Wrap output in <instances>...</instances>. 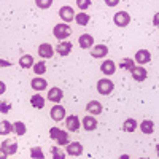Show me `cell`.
Here are the masks:
<instances>
[{"label":"cell","instance_id":"obj_1","mask_svg":"<svg viewBox=\"0 0 159 159\" xmlns=\"http://www.w3.org/2000/svg\"><path fill=\"white\" fill-rule=\"evenodd\" d=\"M49 137L52 140H56L61 147H64V145H69V132H65L59 127H51L49 129Z\"/></svg>","mask_w":159,"mask_h":159},{"label":"cell","instance_id":"obj_2","mask_svg":"<svg viewBox=\"0 0 159 159\" xmlns=\"http://www.w3.org/2000/svg\"><path fill=\"white\" fill-rule=\"evenodd\" d=\"M72 34V29L69 27V24H65V22H61V24H56L54 25V29H52V35H54L57 40H65V38H69Z\"/></svg>","mask_w":159,"mask_h":159},{"label":"cell","instance_id":"obj_3","mask_svg":"<svg viewBox=\"0 0 159 159\" xmlns=\"http://www.w3.org/2000/svg\"><path fill=\"white\" fill-rule=\"evenodd\" d=\"M113 88H115V84H113L111 80H108V78H102V80L97 81V91H99V94H102V96L111 94Z\"/></svg>","mask_w":159,"mask_h":159},{"label":"cell","instance_id":"obj_4","mask_svg":"<svg viewBox=\"0 0 159 159\" xmlns=\"http://www.w3.org/2000/svg\"><path fill=\"white\" fill-rule=\"evenodd\" d=\"M113 21H115V24L118 25V27H126V25L130 22V15L127 11H118L115 15V18H113Z\"/></svg>","mask_w":159,"mask_h":159},{"label":"cell","instance_id":"obj_5","mask_svg":"<svg viewBox=\"0 0 159 159\" xmlns=\"http://www.w3.org/2000/svg\"><path fill=\"white\" fill-rule=\"evenodd\" d=\"M59 16H61V19H62L65 24H67V22H70V21L75 19V11H73L72 7H62V8L59 10Z\"/></svg>","mask_w":159,"mask_h":159},{"label":"cell","instance_id":"obj_6","mask_svg":"<svg viewBox=\"0 0 159 159\" xmlns=\"http://www.w3.org/2000/svg\"><path fill=\"white\" fill-rule=\"evenodd\" d=\"M107 54H108V46L107 45H96V46H92V49H91V56L94 59L105 57Z\"/></svg>","mask_w":159,"mask_h":159},{"label":"cell","instance_id":"obj_7","mask_svg":"<svg viewBox=\"0 0 159 159\" xmlns=\"http://www.w3.org/2000/svg\"><path fill=\"white\" fill-rule=\"evenodd\" d=\"M151 61V54L148 49H139L135 52V62L139 65H143V64H148Z\"/></svg>","mask_w":159,"mask_h":159},{"label":"cell","instance_id":"obj_8","mask_svg":"<svg viewBox=\"0 0 159 159\" xmlns=\"http://www.w3.org/2000/svg\"><path fill=\"white\" fill-rule=\"evenodd\" d=\"M130 73H132V78L135 80V81H143V80H147V69L145 67H142V65H135L134 69L130 70Z\"/></svg>","mask_w":159,"mask_h":159},{"label":"cell","instance_id":"obj_9","mask_svg":"<svg viewBox=\"0 0 159 159\" xmlns=\"http://www.w3.org/2000/svg\"><path fill=\"white\" fill-rule=\"evenodd\" d=\"M51 118L54 119L56 123H59V121H62V119L65 118V108L62 107V105H54V107L51 108Z\"/></svg>","mask_w":159,"mask_h":159},{"label":"cell","instance_id":"obj_10","mask_svg":"<svg viewBox=\"0 0 159 159\" xmlns=\"http://www.w3.org/2000/svg\"><path fill=\"white\" fill-rule=\"evenodd\" d=\"M38 54L43 59H49V57H52V54H54V48H52L49 43H42L38 46Z\"/></svg>","mask_w":159,"mask_h":159},{"label":"cell","instance_id":"obj_11","mask_svg":"<svg viewBox=\"0 0 159 159\" xmlns=\"http://www.w3.org/2000/svg\"><path fill=\"white\" fill-rule=\"evenodd\" d=\"M81 153H83V145L81 143H78V142H69V145H67V154H70V156H81Z\"/></svg>","mask_w":159,"mask_h":159},{"label":"cell","instance_id":"obj_12","mask_svg":"<svg viewBox=\"0 0 159 159\" xmlns=\"http://www.w3.org/2000/svg\"><path fill=\"white\" fill-rule=\"evenodd\" d=\"M0 148H2L8 156H11V154H15V153L18 151V143L13 142V140H5V142H2Z\"/></svg>","mask_w":159,"mask_h":159},{"label":"cell","instance_id":"obj_13","mask_svg":"<svg viewBox=\"0 0 159 159\" xmlns=\"http://www.w3.org/2000/svg\"><path fill=\"white\" fill-rule=\"evenodd\" d=\"M65 126H67V129L70 132H76L80 129V119H78V116H75V115L67 116V118H65Z\"/></svg>","mask_w":159,"mask_h":159},{"label":"cell","instance_id":"obj_14","mask_svg":"<svg viewBox=\"0 0 159 159\" xmlns=\"http://www.w3.org/2000/svg\"><path fill=\"white\" fill-rule=\"evenodd\" d=\"M100 70H102V73H103V75L110 76V75H113V73H115V70H116V65H115V62H113V61L107 59V61H103V62H102V65H100Z\"/></svg>","mask_w":159,"mask_h":159},{"label":"cell","instance_id":"obj_15","mask_svg":"<svg viewBox=\"0 0 159 159\" xmlns=\"http://www.w3.org/2000/svg\"><path fill=\"white\" fill-rule=\"evenodd\" d=\"M62 96H64V92H62L61 88H51L49 92H48V100L54 102V103H59L62 100Z\"/></svg>","mask_w":159,"mask_h":159},{"label":"cell","instance_id":"obj_16","mask_svg":"<svg viewBox=\"0 0 159 159\" xmlns=\"http://www.w3.org/2000/svg\"><path fill=\"white\" fill-rule=\"evenodd\" d=\"M78 43L83 49H89L91 46H94V38H92V35H89V34H83L78 38Z\"/></svg>","mask_w":159,"mask_h":159},{"label":"cell","instance_id":"obj_17","mask_svg":"<svg viewBox=\"0 0 159 159\" xmlns=\"http://www.w3.org/2000/svg\"><path fill=\"white\" fill-rule=\"evenodd\" d=\"M30 86H32V89H34V91L40 92V91H45V89L48 88V83H46V80L37 76V78H34L32 81H30Z\"/></svg>","mask_w":159,"mask_h":159},{"label":"cell","instance_id":"obj_18","mask_svg":"<svg viewBox=\"0 0 159 159\" xmlns=\"http://www.w3.org/2000/svg\"><path fill=\"white\" fill-rule=\"evenodd\" d=\"M56 51H57V54L61 56H69L70 54V51H72V43L70 42H59V45L56 46Z\"/></svg>","mask_w":159,"mask_h":159},{"label":"cell","instance_id":"obj_19","mask_svg":"<svg viewBox=\"0 0 159 159\" xmlns=\"http://www.w3.org/2000/svg\"><path fill=\"white\" fill-rule=\"evenodd\" d=\"M86 110H88V113H91V115H100V113H102V103L97 102V100H91V102L86 105Z\"/></svg>","mask_w":159,"mask_h":159},{"label":"cell","instance_id":"obj_20","mask_svg":"<svg viewBox=\"0 0 159 159\" xmlns=\"http://www.w3.org/2000/svg\"><path fill=\"white\" fill-rule=\"evenodd\" d=\"M83 127H84V130H88V132L96 130V127H97V119L92 118V116L83 118Z\"/></svg>","mask_w":159,"mask_h":159},{"label":"cell","instance_id":"obj_21","mask_svg":"<svg viewBox=\"0 0 159 159\" xmlns=\"http://www.w3.org/2000/svg\"><path fill=\"white\" fill-rule=\"evenodd\" d=\"M140 130L143 132V134H147V135L153 134V130H154V124H153L151 119H143V121L140 123Z\"/></svg>","mask_w":159,"mask_h":159},{"label":"cell","instance_id":"obj_22","mask_svg":"<svg viewBox=\"0 0 159 159\" xmlns=\"http://www.w3.org/2000/svg\"><path fill=\"white\" fill-rule=\"evenodd\" d=\"M30 103H32V107L34 108H38V110H42L45 107V99L40 96V92H37V94H34L30 97Z\"/></svg>","mask_w":159,"mask_h":159},{"label":"cell","instance_id":"obj_23","mask_svg":"<svg viewBox=\"0 0 159 159\" xmlns=\"http://www.w3.org/2000/svg\"><path fill=\"white\" fill-rule=\"evenodd\" d=\"M19 65H21L22 69L34 67V57H32L30 54H24V56H21V59H19Z\"/></svg>","mask_w":159,"mask_h":159},{"label":"cell","instance_id":"obj_24","mask_svg":"<svg viewBox=\"0 0 159 159\" xmlns=\"http://www.w3.org/2000/svg\"><path fill=\"white\" fill-rule=\"evenodd\" d=\"M135 129H137V121L134 118H127L123 123V130H126V132H134Z\"/></svg>","mask_w":159,"mask_h":159},{"label":"cell","instance_id":"obj_25","mask_svg":"<svg viewBox=\"0 0 159 159\" xmlns=\"http://www.w3.org/2000/svg\"><path fill=\"white\" fill-rule=\"evenodd\" d=\"M10 132H13V124L7 119H3L2 123H0V135H8Z\"/></svg>","mask_w":159,"mask_h":159},{"label":"cell","instance_id":"obj_26","mask_svg":"<svg viewBox=\"0 0 159 159\" xmlns=\"http://www.w3.org/2000/svg\"><path fill=\"white\" fill-rule=\"evenodd\" d=\"M75 21H76V24H80V25H86V24L89 22V15H86L84 11H81V13H78V15L75 16Z\"/></svg>","mask_w":159,"mask_h":159},{"label":"cell","instance_id":"obj_27","mask_svg":"<svg viewBox=\"0 0 159 159\" xmlns=\"http://www.w3.org/2000/svg\"><path fill=\"white\" fill-rule=\"evenodd\" d=\"M13 130L16 132V135H24L25 134V124L22 123V121H16L15 124H13Z\"/></svg>","mask_w":159,"mask_h":159},{"label":"cell","instance_id":"obj_28","mask_svg":"<svg viewBox=\"0 0 159 159\" xmlns=\"http://www.w3.org/2000/svg\"><path fill=\"white\" fill-rule=\"evenodd\" d=\"M32 69H34L35 75L40 76V75H43V73L46 72V64H45V62H37V64H34Z\"/></svg>","mask_w":159,"mask_h":159},{"label":"cell","instance_id":"obj_29","mask_svg":"<svg viewBox=\"0 0 159 159\" xmlns=\"http://www.w3.org/2000/svg\"><path fill=\"white\" fill-rule=\"evenodd\" d=\"M30 157H34V159H45L43 150L40 148V147H34V148H30Z\"/></svg>","mask_w":159,"mask_h":159},{"label":"cell","instance_id":"obj_30","mask_svg":"<svg viewBox=\"0 0 159 159\" xmlns=\"http://www.w3.org/2000/svg\"><path fill=\"white\" fill-rule=\"evenodd\" d=\"M51 157L52 159H65V154L59 147H52L51 148Z\"/></svg>","mask_w":159,"mask_h":159},{"label":"cell","instance_id":"obj_31","mask_svg":"<svg viewBox=\"0 0 159 159\" xmlns=\"http://www.w3.org/2000/svg\"><path fill=\"white\" fill-rule=\"evenodd\" d=\"M119 67H123V69H126V70H132V69L135 67V62L132 61V59H123L121 64H119Z\"/></svg>","mask_w":159,"mask_h":159},{"label":"cell","instance_id":"obj_32","mask_svg":"<svg viewBox=\"0 0 159 159\" xmlns=\"http://www.w3.org/2000/svg\"><path fill=\"white\" fill-rule=\"evenodd\" d=\"M35 5L42 10H46L52 5V0H35Z\"/></svg>","mask_w":159,"mask_h":159},{"label":"cell","instance_id":"obj_33","mask_svg":"<svg viewBox=\"0 0 159 159\" xmlns=\"http://www.w3.org/2000/svg\"><path fill=\"white\" fill-rule=\"evenodd\" d=\"M89 5H91V0H76V7L80 8V10H88L89 8Z\"/></svg>","mask_w":159,"mask_h":159},{"label":"cell","instance_id":"obj_34","mask_svg":"<svg viewBox=\"0 0 159 159\" xmlns=\"http://www.w3.org/2000/svg\"><path fill=\"white\" fill-rule=\"evenodd\" d=\"M11 108V105L8 102H0V113H8Z\"/></svg>","mask_w":159,"mask_h":159},{"label":"cell","instance_id":"obj_35","mask_svg":"<svg viewBox=\"0 0 159 159\" xmlns=\"http://www.w3.org/2000/svg\"><path fill=\"white\" fill-rule=\"evenodd\" d=\"M0 67H11V62L5 61V59H0Z\"/></svg>","mask_w":159,"mask_h":159},{"label":"cell","instance_id":"obj_36","mask_svg":"<svg viewBox=\"0 0 159 159\" xmlns=\"http://www.w3.org/2000/svg\"><path fill=\"white\" fill-rule=\"evenodd\" d=\"M105 3H107L108 7H116L119 3V0H105Z\"/></svg>","mask_w":159,"mask_h":159},{"label":"cell","instance_id":"obj_37","mask_svg":"<svg viewBox=\"0 0 159 159\" xmlns=\"http://www.w3.org/2000/svg\"><path fill=\"white\" fill-rule=\"evenodd\" d=\"M153 24L156 25V27H159V13H156V15L153 16Z\"/></svg>","mask_w":159,"mask_h":159},{"label":"cell","instance_id":"obj_38","mask_svg":"<svg viewBox=\"0 0 159 159\" xmlns=\"http://www.w3.org/2000/svg\"><path fill=\"white\" fill-rule=\"evenodd\" d=\"M5 91H7V84H5L3 81H0V96L5 94Z\"/></svg>","mask_w":159,"mask_h":159},{"label":"cell","instance_id":"obj_39","mask_svg":"<svg viewBox=\"0 0 159 159\" xmlns=\"http://www.w3.org/2000/svg\"><path fill=\"white\" fill-rule=\"evenodd\" d=\"M7 156H8V154H7L2 148H0V159H7Z\"/></svg>","mask_w":159,"mask_h":159},{"label":"cell","instance_id":"obj_40","mask_svg":"<svg viewBox=\"0 0 159 159\" xmlns=\"http://www.w3.org/2000/svg\"><path fill=\"white\" fill-rule=\"evenodd\" d=\"M119 159H130V156H127V154H123V156L119 157Z\"/></svg>","mask_w":159,"mask_h":159},{"label":"cell","instance_id":"obj_41","mask_svg":"<svg viewBox=\"0 0 159 159\" xmlns=\"http://www.w3.org/2000/svg\"><path fill=\"white\" fill-rule=\"evenodd\" d=\"M156 151H157V156H159V143H157V147H156Z\"/></svg>","mask_w":159,"mask_h":159},{"label":"cell","instance_id":"obj_42","mask_svg":"<svg viewBox=\"0 0 159 159\" xmlns=\"http://www.w3.org/2000/svg\"><path fill=\"white\" fill-rule=\"evenodd\" d=\"M140 159H150V157H140Z\"/></svg>","mask_w":159,"mask_h":159}]
</instances>
